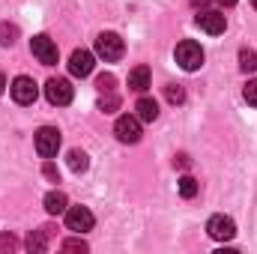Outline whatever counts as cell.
I'll use <instances>...</instances> for the list:
<instances>
[{
  "instance_id": "23",
  "label": "cell",
  "mask_w": 257,
  "mask_h": 254,
  "mask_svg": "<svg viewBox=\"0 0 257 254\" xmlns=\"http://www.w3.org/2000/svg\"><path fill=\"white\" fill-rule=\"evenodd\" d=\"M18 248V239L12 233H0V251H15Z\"/></svg>"
},
{
  "instance_id": "30",
  "label": "cell",
  "mask_w": 257,
  "mask_h": 254,
  "mask_svg": "<svg viewBox=\"0 0 257 254\" xmlns=\"http://www.w3.org/2000/svg\"><path fill=\"white\" fill-rule=\"evenodd\" d=\"M3 87H6V78H3V72H0V93H3Z\"/></svg>"
},
{
  "instance_id": "21",
  "label": "cell",
  "mask_w": 257,
  "mask_h": 254,
  "mask_svg": "<svg viewBox=\"0 0 257 254\" xmlns=\"http://www.w3.org/2000/svg\"><path fill=\"white\" fill-rule=\"evenodd\" d=\"M15 39H18V27L3 21V24H0V45H12Z\"/></svg>"
},
{
  "instance_id": "31",
  "label": "cell",
  "mask_w": 257,
  "mask_h": 254,
  "mask_svg": "<svg viewBox=\"0 0 257 254\" xmlns=\"http://www.w3.org/2000/svg\"><path fill=\"white\" fill-rule=\"evenodd\" d=\"M251 3H254V9H257V0H251Z\"/></svg>"
},
{
  "instance_id": "8",
  "label": "cell",
  "mask_w": 257,
  "mask_h": 254,
  "mask_svg": "<svg viewBox=\"0 0 257 254\" xmlns=\"http://www.w3.org/2000/svg\"><path fill=\"white\" fill-rule=\"evenodd\" d=\"M93 224H96V218H93V212L87 206H69L66 209V227L69 230L87 233V230H93Z\"/></svg>"
},
{
  "instance_id": "14",
  "label": "cell",
  "mask_w": 257,
  "mask_h": 254,
  "mask_svg": "<svg viewBox=\"0 0 257 254\" xmlns=\"http://www.w3.org/2000/svg\"><path fill=\"white\" fill-rule=\"evenodd\" d=\"M66 209H69V197H66L60 189H54V191L45 194V212H48V215H60Z\"/></svg>"
},
{
  "instance_id": "11",
  "label": "cell",
  "mask_w": 257,
  "mask_h": 254,
  "mask_svg": "<svg viewBox=\"0 0 257 254\" xmlns=\"http://www.w3.org/2000/svg\"><path fill=\"white\" fill-rule=\"evenodd\" d=\"M69 72H72L75 78H87V75L93 72V54L84 51V48L72 51V57H69Z\"/></svg>"
},
{
  "instance_id": "2",
  "label": "cell",
  "mask_w": 257,
  "mask_h": 254,
  "mask_svg": "<svg viewBox=\"0 0 257 254\" xmlns=\"http://www.w3.org/2000/svg\"><path fill=\"white\" fill-rule=\"evenodd\" d=\"M174 57H177V63L183 66L186 72H197V69L203 66V48H200L197 42H192V39H183V42L177 45Z\"/></svg>"
},
{
  "instance_id": "18",
  "label": "cell",
  "mask_w": 257,
  "mask_h": 254,
  "mask_svg": "<svg viewBox=\"0 0 257 254\" xmlns=\"http://www.w3.org/2000/svg\"><path fill=\"white\" fill-rule=\"evenodd\" d=\"M120 108V96L111 90V93H102V99H99V111H105V114H114Z\"/></svg>"
},
{
  "instance_id": "26",
  "label": "cell",
  "mask_w": 257,
  "mask_h": 254,
  "mask_svg": "<svg viewBox=\"0 0 257 254\" xmlns=\"http://www.w3.org/2000/svg\"><path fill=\"white\" fill-rule=\"evenodd\" d=\"M42 174H45V180H51V183H60V174H57V168H54V162H51V159L45 162Z\"/></svg>"
},
{
  "instance_id": "4",
  "label": "cell",
  "mask_w": 257,
  "mask_h": 254,
  "mask_svg": "<svg viewBox=\"0 0 257 254\" xmlns=\"http://www.w3.org/2000/svg\"><path fill=\"white\" fill-rule=\"evenodd\" d=\"M194 24H197L203 33L218 36V33H224L227 18H224V12H218V9H200V12H197V18H194Z\"/></svg>"
},
{
  "instance_id": "7",
  "label": "cell",
  "mask_w": 257,
  "mask_h": 254,
  "mask_svg": "<svg viewBox=\"0 0 257 254\" xmlns=\"http://www.w3.org/2000/svg\"><path fill=\"white\" fill-rule=\"evenodd\" d=\"M30 51H33V57H36L42 66L57 63V45H54V39H48L45 33H39V36L30 39Z\"/></svg>"
},
{
  "instance_id": "20",
  "label": "cell",
  "mask_w": 257,
  "mask_h": 254,
  "mask_svg": "<svg viewBox=\"0 0 257 254\" xmlns=\"http://www.w3.org/2000/svg\"><path fill=\"white\" fill-rule=\"evenodd\" d=\"M197 191H200V183H197L194 177H183V180H180V194H183L186 200H192Z\"/></svg>"
},
{
  "instance_id": "10",
  "label": "cell",
  "mask_w": 257,
  "mask_h": 254,
  "mask_svg": "<svg viewBox=\"0 0 257 254\" xmlns=\"http://www.w3.org/2000/svg\"><path fill=\"white\" fill-rule=\"evenodd\" d=\"M114 135H117V141L120 144H138L141 141V120L138 117H117V123H114Z\"/></svg>"
},
{
  "instance_id": "28",
  "label": "cell",
  "mask_w": 257,
  "mask_h": 254,
  "mask_svg": "<svg viewBox=\"0 0 257 254\" xmlns=\"http://www.w3.org/2000/svg\"><path fill=\"white\" fill-rule=\"evenodd\" d=\"M194 9H203V6H209V0H192Z\"/></svg>"
},
{
  "instance_id": "3",
  "label": "cell",
  "mask_w": 257,
  "mask_h": 254,
  "mask_svg": "<svg viewBox=\"0 0 257 254\" xmlns=\"http://www.w3.org/2000/svg\"><path fill=\"white\" fill-rule=\"evenodd\" d=\"M57 150H60V129L42 126L36 132V153H39L42 159H54Z\"/></svg>"
},
{
  "instance_id": "22",
  "label": "cell",
  "mask_w": 257,
  "mask_h": 254,
  "mask_svg": "<svg viewBox=\"0 0 257 254\" xmlns=\"http://www.w3.org/2000/svg\"><path fill=\"white\" fill-rule=\"evenodd\" d=\"M114 75H99V81H96V87H99V93H111L114 90Z\"/></svg>"
},
{
  "instance_id": "15",
  "label": "cell",
  "mask_w": 257,
  "mask_h": 254,
  "mask_svg": "<svg viewBox=\"0 0 257 254\" xmlns=\"http://www.w3.org/2000/svg\"><path fill=\"white\" fill-rule=\"evenodd\" d=\"M51 230L54 227H39V230H33L30 236H27V248L33 254H42L48 248V236H51Z\"/></svg>"
},
{
  "instance_id": "12",
  "label": "cell",
  "mask_w": 257,
  "mask_h": 254,
  "mask_svg": "<svg viewBox=\"0 0 257 254\" xmlns=\"http://www.w3.org/2000/svg\"><path fill=\"white\" fill-rule=\"evenodd\" d=\"M150 84H153V78H150V69H147V66H135V69L128 72V90H135V93H147Z\"/></svg>"
},
{
  "instance_id": "29",
  "label": "cell",
  "mask_w": 257,
  "mask_h": 254,
  "mask_svg": "<svg viewBox=\"0 0 257 254\" xmlns=\"http://www.w3.org/2000/svg\"><path fill=\"white\" fill-rule=\"evenodd\" d=\"M221 6H236V0H218Z\"/></svg>"
},
{
  "instance_id": "1",
  "label": "cell",
  "mask_w": 257,
  "mask_h": 254,
  "mask_svg": "<svg viewBox=\"0 0 257 254\" xmlns=\"http://www.w3.org/2000/svg\"><path fill=\"white\" fill-rule=\"evenodd\" d=\"M96 54L105 60V63H117L123 54H126V45L117 33H99L96 36Z\"/></svg>"
},
{
  "instance_id": "5",
  "label": "cell",
  "mask_w": 257,
  "mask_h": 254,
  "mask_svg": "<svg viewBox=\"0 0 257 254\" xmlns=\"http://www.w3.org/2000/svg\"><path fill=\"white\" fill-rule=\"evenodd\" d=\"M9 93H12V99H15L18 105H33V102H36V96H39V87H36V81H33V78L18 75V78L12 81Z\"/></svg>"
},
{
  "instance_id": "16",
  "label": "cell",
  "mask_w": 257,
  "mask_h": 254,
  "mask_svg": "<svg viewBox=\"0 0 257 254\" xmlns=\"http://www.w3.org/2000/svg\"><path fill=\"white\" fill-rule=\"evenodd\" d=\"M69 168H72L75 174H84V171L90 168L87 153H84V150H69Z\"/></svg>"
},
{
  "instance_id": "19",
  "label": "cell",
  "mask_w": 257,
  "mask_h": 254,
  "mask_svg": "<svg viewBox=\"0 0 257 254\" xmlns=\"http://www.w3.org/2000/svg\"><path fill=\"white\" fill-rule=\"evenodd\" d=\"M239 69H242V72H257V51L242 48V51H239Z\"/></svg>"
},
{
  "instance_id": "6",
  "label": "cell",
  "mask_w": 257,
  "mask_h": 254,
  "mask_svg": "<svg viewBox=\"0 0 257 254\" xmlns=\"http://www.w3.org/2000/svg\"><path fill=\"white\" fill-rule=\"evenodd\" d=\"M206 233H209L215 242H227V239L236 236V221H233L230 215H212V218L206 221Z\"/></svg>"
},
{
  "instance_id": "27",
  "label": "cell",
  "mask_w": 257,
  "mask_h": 254,
  "mask_svg": "<svg viewBox=\"0 0 257 254\" xmlns=\"http://www.w3.org/2000/svg\"><path fill=\"white\" fill-rule=\"evenodd\" d=\"M174 165H180L183 171H189V168H192V159H189L186 153H180V156H174Z\"/></svg>"
},
{
  "instance_id": "17",
  "label": "cell",
  "mask_w": 257,
  "mask_h": 254,
  "mask_svg": "<svg viewBox=\"0 0 257 254\" xmlns=\"http://www.w3.org/2000/svg\"><path fill=\"white\" fill-rule=\"evenodd\" d=\"M165 99H168L171 105H183V102H186V90H183V84H168V87H165Z\"/></svg>"
},
{
  "instance_id": "13",
  "label": "cell",
  "mask_w": 257,
  "mask_h": 254,
  "mask_svg": "<svg viewBox=\"0 0 257 254\" xmlns=\"http://www.w3.org/2000/svg\"><path fill=\"white\" fill-rule=\"evenodd\" d=\"M135 111H138V120H141V123H153V120H159V102H156V99L141 96L138 105H135Z\"/></svg>"
},
{
  "instance_id": "9",
  "label": "cell",
  "mask_w": 257,
  "mask_h": 254,
  "mask_svg": "<svg viewBox=\"0 0 257 254\" xmlns=\"http://www.w3.org/2000/svg\"><path fill=\"white\" fill-rule=\"evenodd\" d=\"M45 96H48V102H51V105L63 108V105H69V102H72L75 90H72V84H69L66 78H51V81L45 84Z\"/></svg>"
},
{
  "instance_id": "24",
  "label": "cell",
  "mask_w": 257,
  "mask_h": 254,
  "mask_svg": "<svg viewBox=\"0 0 257 254\" xmlns=\"http://www.w3.org/2000/svg\"><path fill=\"white\" fill-rule=\"evenodd\" d=\"M242 96H245V102H248V105H254V108H257V78L245 84V93H242Z\"/></svg>"
},
{
  "instance_id": "25",
  "label": "cell",
  "mask_w": 257,
  "mask_h": 254,
  "mask_svg": "<svg viewBox=\"0 0 257 254\" xmlns=\"http://www.w3.org/2000/svg\"><path fill=\"white\" fill-rule=\"evenodd\" d=\"M60 248H63V251H87V242H84V239H66Z\"/></svg>"
}]
</instances>
